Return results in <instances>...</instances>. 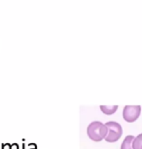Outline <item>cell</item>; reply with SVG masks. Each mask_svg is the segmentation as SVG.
<instances>
[{
    "label": "cell",
    "instance_id": "6da1fadb",
    "mask_svg": "<svg viewBox=\"0 0 142 149\" xmlns=\"http://www.w3.org/2000/svg\"><path fill=\"white\" fill-rule=\"evenodd\" d=\"M107 127L105 124H102L99 121L91 122L87 128L88 136L94 141H101L102 139H105L107 136Z\"/></svg>",
    "mask_w": 142,
    "mask_h": 149
},
{
    "label": "cell",
    "instance_id": "7a4b0ae2",
    "mask_svg": "<svg viewBox=\"0 0 142 149\" xmlns=\"http://www.w3.org/2000/svg\"><path fill=\"white\" fill-rule=\"evenodd\" d=\"M107 127V136L105 137V140L107 142H116L120 139V137L123 134V129L119 123L114 122V121H109L105 123Z\"/></svg>",
    "mask_w": 142,
    "mask_h": 149
},
{
    "label": "cell",
    "instance_id": "3957f363",
    "mask_svg": "<svg viewBox=\"0 0 142 149\" xmlns=\"http://www.w3.org/2000/svg\"><path fill=\"white\" fill-rule=\"evenodd\" d=\"M141 113L140 105H126L123 109V118L127 123H133Z\"/></svg>",
    "mask_w": 142,
    "mask_h": 149
},
{
    "label": "cell",
    "instance_id": "277c9868",
    "mask_svg": "<svg viewBox=\"0 0 142 149\" xmlns=\"http://www.w3.org/2000/svg\"><path fill=\"white\" fill-rule=\"evenodd\" d=\"M100 110L105 115H112L118 110V105H100Z\"/></svg>",
    "mask_w": 142,
    "mask_h": 149
},
{
    "label": "cell",
    "instance_id": "5b68a950",
    "mask_svg": "<svg viewBox=\"0 0 142 149\" xmlns=\"http://www.w3.org/2000/svg\"><path fill=\"white\" fill-rule=\"evenodd\" d=\"M134 139L133 136H127L124 139L123 143L121 145V149H133L132 148V140Z\"/></svg>",
    "mask_w": 142,
    "mask_h": 149
},
{
    "label": "cell",
    "instance_id": "8992f818",
    "mask_svg": "<svg viewBox=\"0 0 142 149\" xmlns=\"http://www.w3.org/2000/svg\"><path fill=\"white\" fill-rule=\"evenodd\" d=\"M132 148L133 149H142V134H138L132 140Z\"/></svg>",
    "mask_w": 142,
    "mask_h": 149
}]
</instances>
